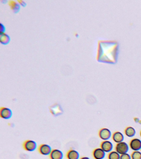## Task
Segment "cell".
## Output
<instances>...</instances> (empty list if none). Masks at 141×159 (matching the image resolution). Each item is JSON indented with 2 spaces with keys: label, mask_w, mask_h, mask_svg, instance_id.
I'll list each match as a JSON object with an SVG mask.
<instances>
[{
  "label": "cell",
  "mask_w": 141,
  "mask_h": 159,
  "mask_svg": "<svg viewBox=\"0 0 141 159\" xmlns=\"http://www.w3.org/2000/svg\"><path fill=\"white\" fill-rule=\"evenodd\" d=\"M8 5L10 6V9L15 13H16L19 11L20 6L19 4L16 1L10 0L8 2Z\"/></svg>",
  "instance_id": "obj_13"
},
{
  "label": "cell",
  "mask_w": 141,
  "mask_h": 159,
  "mask_svg": "<svg viewBox=\"0 0 141 159\" xmlns=\"http://www.w3.org/2000/svg\"><path fill=\"white\" fill-rule=\"evenodd\" d=\"M67 159H80V155L78 152L75 149L69 150L66 154Z\"/></svg>",
  "instance_id": "obj_12"
},
{
  "label": "cell",
  "mask_w": 141,
  "mask_h": 159,
  "mask_svg": "<svg viewBox=\"0 0 141 159\" xmlns=\"http://www.w3.org/2000/svg\"><path fill=\"white\" fill-rule=\"evenodd\" d=\"M49 156L50 159H63L64 155L62 151L58 149H52Z\"/></svg>",
  "instance_id": "obj_9"
},
{
  "label": "cell",
  "mask_w": 141,
  "mask_h": 159,
  "mask_svg": "<svg viewBox=\"0 0 141 159\" xmlns=\"http://www.w3.org/2000/svg\"><path fill=\"white\" fill-rule=\"evenodd\" d=\"M108 159H120L121 155L116 151H112L108 153Z\"/></svg>",
  "instance_id": "obj_16"
},
{
  "label": "cell",
  "mask_w": 141,
  "mask_h": 159,
  "mask_svg": "<svg viewBox=\"0 0 141 159\" xmlns=\"http://www.w3.org/2000/svg\"><path fill=\"white\" fill-rule=\"evenodd\" d=\"M75 36H78V34H77V33H75Z\"/></svg>",
  "instance_id": "obj_21"
},
{
  "label": "cell",
  "mask_w": 141,
  "mask_h": 159,
  "mask_svg": "<svg viewBox=\"0 0 141 159\" xmlns=\"http://www.w3.org/2000/svg\"><path fill=\"white\" fill-rule=\"evenodd\" d=\"M17 2H18V3L19 4V5H21V6H26V3H25L24 1H22V0H18Z\"/></svg>",
  "instance_id": "obj_19"
},
{
  "label": "cell",
  "mask_w": 141,
  "mask_h": 159,
  "mask_svg": "<svg viewBox=\"0 0 141 159\" xmlns=\"http://www.w3.org/2000/svg\"><path fill=\"white\" fill-rule=\"evenodd\" d=\"M118 53L119 44L117 41H99L98 45L97 60L106 64H115Z\"/></svg>",
  "instance_id": "obj_1"
},
{
  "label": "cell",
  "mask_w": 141,
  "mask_h": 159,
  "mask_svg": "<svg viewBox=\"0 0 141 159\" xmlns=\"http://www.w3.org/2000/svg\"><path fill=\"white\" fill-rule=\"evenodd\" d=\"M136 131L135 128L132 126H128L125 130V134L126 136L129 138H132L135 136Z\"/></svg>",
  "instance_id": "obj_14"
},
{
  "label": "cell",
  "mask_w": 141,
  "mask_h": 159,
  "mask_svg": "<svg viewBox=\"0 0 141 159\" xmlns=\"http://www.w3.org/2000/svg\"><path fill=\"white\" fill-rule=\"evenodd\" d=\"M99 136L103 141H108L112 138V133L110 129L107 128H102L99 133Z\"/></svg>",
  "instance_id": "obj_4"
},
{
  "label": "cell",
  "mask_w": 141,
  "mask_h": 159,
  "mask_svg": "<svg viewBox=\"0 0 141 159\" xmlns=\"http://www.w3.org/2000/svg\"><path fill=\"white\" fill-rule=\"evenodd\" d=\"M106 152L102 148H97L93 152V156L95 159H104L106 156Z\"/></svg>",
  "instance_id": "obj_10"
},
{
  "label": "cell",
  "mask_w": 141,
  "mask_h": 159,
  "mask_svg": "<svg viewBox=\"0 0 141 159\" xmlns=\"http://www.w3.org/2000/svg\"><path fill=\"white\" fill-rule=\"evenodd\" d=\"M112 138L115 143L118 144L124 141L125 137L122 133L120 131H116L112 134Z\"/></svg>",
  "instance_id": "obj_11"
},
{
  "label": "cell",
  "mask_w": 141,
  "mask_h": 159,
  "mask_svg": "<svg viewBox=\"0 0 141 159\" xmlns=\"http://www.w3.org/2000/svg\"><path fill=\"white\" fill-rule=\"evenodd\" d=\"M12 115V110L6 107H2L0 109V117L4 119L8 120L11 118Z\"/></svg>",
  "instance_id": "obj_6"
},
{
  "label": "cell",
  "mask_w": 141,
  "mask_h": 159,
  "mask_svg": "<svg viewBox=\"0 0 141 159\" xmlns=\"http://www.w3.org/2000/svg\"><path fill=\"white\" fill-rule=\"evenodd\" d=\"M140 136L141 138V130L140 131Z\"/></svg>",
  "instance_id": "obj_22"
},
{
  "label": "cell",
  "mask_w": 141,
  "mask_h": 159,
  "mask_svg": "<svg viewBox=\"0 0 141 159\" xmlns=\"http://www.w3.org/2000/svg\"><path fill=\"white\" fill-rule=\"evenodd\" d=\"M101 148L106 153H108L113 151V145L111 141L109 140L103 141L101 144Z\"/></svg>",
  "instance_id": "obj_8"
},
{
  "label": "cell",
  "mask_w": 141,
  "mask_h": 159,
  "mask_svg": "<svg viewBox=\"0 0 141 159\" xmlns=\"http://www.w3.org/2000/svg\"><path fill=\"white\" fill-rule=\"evenodd\" d=\"M38 151L42 155L47 156L50 155L52 149L51 147L48 144H43L39 146Z\"/></svg>",
  "instance_id": "obj_7"
},
{
  "label": "cell",
  "mask_w": 141,
  "mask_h": 159,
  "mask_svg": "<svg viewBox=\"0 0 141 159\" xmlns=\"http://www.w3.org/2000/svg\"><path fill=\"white\" fill-rule=\"evenodd\" d=\"M129 146L133 151H140L141 150V140L137 138L132 139L129 142Z\"/></svg>",
  "instance_id": "obj_5"
},
{
  "label": "cell",
  "mask_w": 141,
  "mask_h": 159,
  "mask_svg": "<svg viewBox=\"0 0 141 159\" xmlns=\"http://www.w3.org/2000/svg\"><path fill=\"white\" fill-rule=\"evenodd\" d=\"M80 159H91L90 158H89V157H82L81 158H80Z\"/></svg>",
  "instance_id": "obj_20"
},
{
  "label": "cell",
  "mask_w": 141,
  "mask_h": 159,
  "mask_svg": "<svg viewBox=\"0 0 141 159\" xmlns=\"http://www.w3.org/2000/svg\"><path fill=\"white\" fill-rule=\"evenodd\" d=\"M23 147L26 151L33 152L37 149V145L36 142L33 140H28L24 142Z\"/></svg>",
  "instance_id": "obj_3"
},
{
  "label": "cell",
  "mask_w": 141,
  "mask_h": 159,
  "mask_svg": "<svg viewBox=\"0 0 141 159\" xmlns=\"http://www.w3.org/2000/svg\"><path fill=\"white\" fill-rule=\"evenodd\" d=\"M10 38L9 36L4 32H1L0 34V42L2 44L6 45L9 42Z\"/></svg>",
  "instance_id": "obj_15"
},
{
  "label": "cell",
  "mask_w": 141,
  "mask_h": 159,
  "mask_svg": "<svg viewBox=\"0 0 141 159\" xmlns=\"http://www.w3.org/2000/svg\"><path fill=\"white\" fill-rule=\"evenodd\" d=\"M129 149V145L126 142H122L117 144L115 146V151L121 155L128 153Z\"/></svg>",
  "instance_id": "obj_2"
},
{
  "label": "cell",
  "mask_w": 141,
  "mask_h": 159,
  "mask_svg": "<svg viewBox=\"0 0 141 159\" xmlns=\"http://www.w3.org/2000/svg\"><path fill=\"white\" fill-rule=\"evenodd\" d=\"M120 159H132L131 155L128 153L124 154L121 155Z\"/></svg>",
  "instance_id": "obj_18"
},
{
  "label": "cell",
  "mask_w": 141,
  "mask_h": 159,
  "mask_svg": "<svg viewBox=\"0 0 141 159\" xmlns=\"http://www.w3.org/2000/svg\"><path fill=\"white\" fill-rule=\"evenodd\" d=\"M131 156L132 159H141V151H133Z\"/></svg>",
  "instance_id": "obj_17"
}]
</instances>
